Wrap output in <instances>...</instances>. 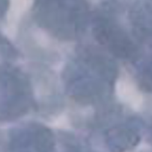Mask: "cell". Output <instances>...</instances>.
Segmentation results:
<instances>
[{
	"label": "cell",
	"instance_id": "3957f363",
	"mask_svg": "<svg viewBox=\"0 0 152 152\" xmlns=\"http://www.w3.org/2000/svg\"><path fill=\"white\" fill-rule=\"evenodd\" d=\"M84 125L85 134L103 152H129L143 137L141 115L115 101L93 115Z\"/></svg>",
	"mask_w": 152,
	"mask_h": 152
},
{
	"label": "cell",
	"instance_id": "5b68a950",
	"mask_svg": "<svg viewBox=\"0 0 152 152\" xmlns=\"http://www.w3.org/2000/svg\"><path fill=\"white\" fill-rule=\"evenodd\" d=\"M126 21L141 54L152 51V0H131L126 10Z\"/></svg>",
	"mask_w": 152,
	"mask_h": 152
},
{
	"label": "cell",
	"instance_id": "9c48e42d",
	"mask_svg": "<svg viewBox=\"0 0 152 152\" xmlns=\"http://www.w3.org/2000/svg\"><path fill=\"white\" fill-rule=\"evenodd\" d=\"M100 1H104V0H98V2H100ZM123 1H130V0H123Z\"/></svg>",
	"mask_w": 152,
	"mask_h": 152
},
{
	"label": "cell",
	"instance_id": "277c9868",
	"mask_svg": "<svg viewBox=\"0 0 152 152\" xmlns=\"http://www.w3.org/2000/svg\"><path fill=\"white\" fill-rule=\"evenodd\" d=\"M130 1L104 0L93 5L89 31L94 42L125 65L133 63L141 55L126 21Z\"/></svg>",
	"mask_w": 152,
	"mask_h": 152
},
{
	"label": "cell",
	"instance_id": "ba28073f",
	"mask_svg": "<svg viewBox=\"0 0 152 152\" xmlns=\"http://www.w3.org/2000/svg\"><path fill=\"white\" fill-rule=\"evenodd\" d=\"M141 152H152V149H148V150H145V151H141Z\"/></svg>",
	"mask_w": 152,
	"mask_h": 152
},
{
	"label": "cell",
	"instance_id": "7a4b0ae2",
	"mask_svg": "<svg viewBox=\"0 0 152 152\" xmlns=\"http://www.w3.org/2000/svg\"><path fill=\"white\" fill-rule=\"evenodd\" d=\"M92 10L90 0H38L32 19L62 58L88 37Z\"/></svg>",
	"mask_w": 152,
	"mask_h": 152
},
{
	"label": "cell",
	"instance_id": "6da1fadb",
	"mask_svg": "<svg viewBox=\"0 0 152 152\" xmlns=\"http://www.w3.org/2000/svg\"><path fill=\"white\" fill-rule=\"evenodd\" d=\"M118 63L89 35L67 57L62 83L70 103L71 122L76 129L91 115L116 101Z\"/></svg>",
	"mask_w": 152,
	"mask_h": 152
},
{
	"label": "cell",
	"instance_id": "8992f818",
	"mask_svg": "<svg viewBox=\"0 0 152 152\" xmlns=\"http://www.w3.org/2000/svg\"><path fill=\"white\" fill-rule=\"evenodd\" d=\"M140 91L152 95V51L143 52L133 63L125 65Z\"/></svg>",
	"mask_w": 152,
	"mask_h": 152
},
{
	"label": "cell",
	"instance_id": "52a82bcc",
	"mask_svg": "<svg viewBox=\"0 0 152 152\" xmlns=\"http://www.w3.org/2000/svg\"><path fill=\"white\" fill-rule=\"evenodd\" d=\"M140 115L143 121V137L148 144L152 145V98L145 104Z\"/></svg>",
	"mask_w": 152,
	"mask_h": 152
}]
</instances>
